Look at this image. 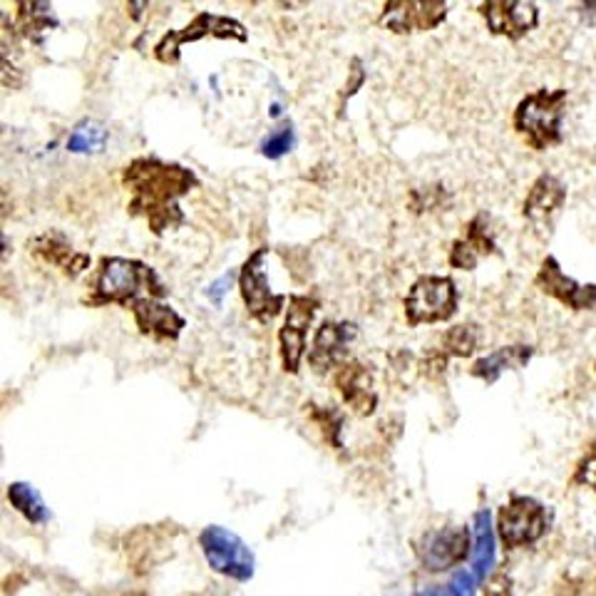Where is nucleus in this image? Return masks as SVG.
I'll return each mask as SVG.
<instances>
[{"label": "nucleus", "mask_w": 596, "mask_h": 596, "mask_svg": "<svg viewBox=\"0 0 596 596\" xmlns=\"http://www.w3.org/2000/svg\"><path fill=\"white\" fill-rule=\"evenodd\" d=\"M475 586H477V580L473 574L457 572L445 586H440L438 596H475Z\"/></svg>", "instance_id": "obj_30"}, {"label": "nucleus", "mask_w": 596, "mask_h": 596, "mask_svg": "<svg viewBox=\"0 0 596 596\" xmlns=\"http://www.w3.org/2000/svg\"><path fill=\"white\" fill-rule=\"evenodd\" d=\"M199 547L207 564L217 574L234 582H249L256 572L254 552L242 537L219 525H209L199 534Z\"/></svg>", "instance_id": "obj_6"}, {"label": "nucleus", "mask_w": 596, "mask_h": 596, "mask_svg": "<svg viewBox=\"0 0 596 596\" xmlns=\"http://www.w3.org/2000/svg\"><path fill=\"white\" fill-rule=\"evenodd\" d=\"M294 144H296L294 124L286 122L284 128H278L276 132L268 134V137L262 142V155L266 159H282V157L288 155V152L294 150Z\"/></svg>", "instance_id": "obj_26"}, {"label": "nucleus", "mask_w": 596, "mask_h": 596, "mask_svg": "<svg viewBox=\"0 0 596 596\" xmlns=\"http://www.w3.org/2000/svg\"><path fill=\"white\" fill-rule=\"evenodd\" d=\"M574 483L582 487H589L596 495V438L574 470Z\"/></svg>", "instance_id": "obj_28"}, {"label": "nucleus", "mask_w": 596, "mask_h": 596, "mask_svg": "<svg viewBox=\"0 0 596 596\" xmlns=\"http://www.w3.org/2000/svg\"><path fill=\"white\" fill-rule=\"evenodd\" d=\"M358 335V329L351 321H323L321 329L316 331L313 349L309 353L311 371L325 376V373L339 371L345 363L351 341Z\"/></svg>", "instance_id": "obj_15"}, {"label": "nucleus", "mask_w": 596, "mask_h": 596, "mask_svg": "<svg viewBox=\"0 0 596 596\" xmlns=\"http://www.w3.org/2000/svg\"><path fill=\"white\" fill-rule=\"evenodd\" d=\"M31 254L35 258H43L45 264L57 266L67 276H80L82 272H88L90 264H92V258L88 254L75 252L73 244L67 242V236L57 234V232L33 236L31 239Z\"/></svg>", "instance_id": "obj_18"}, {"label": "nucleus", "mask_w": 596, "mask_h": 596, "mask_svg": "<svg viewBox=\"0 0 596 596\" xmlns=\"http://www.w3.org/2000/svg\"><path fill=\"white\" fill-rule=\"evenodd\" d=\"M416 596H438V589H428V592H420Z\"/></svg>", "instance_id": "obj_35"}, {"label": "nucleus", "mask_w": 596, "mask_h": 596, "mask_svg": "<svg viewBox=\"0 0 596 596\" xmlns=\"http://www.w3.org/2000/svg\"><path fill=\"white\" fill-rule=\"evenodd\" d=\"M566 201V187L560 177L554 175H540L534 185L530 187L522 205V214L532 224H542V221L554 219L560 214Z\"/></svg>", "instance_id": "obj_19"}, {"label": "nucleus", "mask_w": 596, "mask_h": 596, "mask_svg": "<svg viewBox=\"0 0 596 596\" xmlns=\"http://www.w3.org/2000/svg\"><path fill=\"white\" fill-rule=\"evenodd\" d=\"M594 373H596V363H594Z\"/></svg>", "instance_id": "obj_36"}, {"label": "nucleus", "mask_w": 596, "mask_h": 596, "mask_svg": "<svg viewBox=\"0 0 596 596\" xmlns=\"http://www.w3.org/2000/svg\"><path fill=\"white\" fill-rule=\"evenodd\" d=\"M147 298H167V286L162 284L155 268L137 258L128 256H102L98 276L92 282L90 301L92 306H122V309H134V306L147 301Z\"/></svg>", "instance_id": "obj_2"}, {"label": "nucleus", "mask_w": 596, "mask_h": 596, "mask_svg": "<svg viewBox=\"0 0 596 596\" xmlns=\"http://www.w3.org/2000/svg\"><path fill=\"white\" fill-rule=\"evenodd\" d=\"M335 388H339L345 406L361 418H371L378 408V393L373 388V373L358 361H345L335 371Z\"/></svg>", "instance_id": "obj_16"}, {"label": "nucleus", "mask_w": 596, "mask_h": 596, "mask_svg": "<svg viewBox=\"0 0 596 596\" xmlns=\"http://www.w3.org/2000/svg\"><path fill=\"white\" fill-rule=\"evenodd\" d=\"M534 286L570 311H592L596 306V284H580L562 272L556 256H544L537 268Z\"/></svg>", "instance_id": "obj_13"}, {"label": "nucleus", "mask_w": 596, "mask_h": 596, "mask_svg": "<svg viewBox=\"0 0 596 596\" xmlns=\"http://www.w3.org/2000/svg\"><path fill=\"white\" fill-rule=\"evenodd\" d=\"M363 78H365L363 63H361V60H353V63H351V78H349L351 82H349V88H345V90L341 92V102H343V104L349 102V100L353 98V95L363 88Z\"/></svg>", "instance_id": "obj_32"}, {"label": "nucleus", "mask_w": 596, "mask_h": 596, "mask_svg": "<svg viewBox=\"0 0 596 596\" xmlns=\"http://www.w3.org/2000/svg\"><path fill=\"white\" fill-rule=\"evenodd\" d=\"M470 550H473V537L467 527H440L416 542L418 562L430 574L453 570L467 560Z\"/></svg>", "instance_id": "obj_10"}, {"label": "nucleus", "mask_w": 596, "mask_h": 596, "mask_svg": "<svg viewBox=\"0 0 596 596\" xmlns=\"http://www.w3.org/2000/svg\"><path fill=\"white\" fill-rule=\"evenodd\" d=\"M479 345H483V331L475 323H457L442 335V353L457 358H473Z\"/></svg>", "instance_id": "obj_24"}, {"label": "nucleus", "mask_w": 596, "mask_h": 596, "mask_svg": "<svg viewBox=\"0 0 596 596\" xmlns=\"http://www.w3.org/2000/svg\"><path fill=\"white\" fill-rule=\"evenodd\" d=\"M104 137H108V134H104L100 124L85 120L73 130L70 137H67V150H70L73 155H98V152L104 150Z\"/></svg>", "instance_id": "obj_25"}, {"label": "nucleus", "mask_w": 596, "mask_h": 596, "mask_svg": "<svg viewBox=\"0 0 596 596\" xmlns=\"http://www.w3.org/2000/svg\"><path fill=\"white\" fill-rule=\"evenodd\" d=\"M460 294L450 276H420L402 301V311L410 325H430L450 321L457 313Z\"/></svg>", "instance_id": "obj_5"}, {"label": "nucleus", "mask_w": 596, "mask_h": 596, "mask_svg": "<svg viewBox=\"0 0 596 596\" xmlns=\"http://www.w3.org/2000/svg\"><path fill=\"white\" fill-rule=\"evenodd\" d=\"M440 197H448L445 189H442V187H428V189L412 191V195H410V209L416 211V214H426L428 209H438Z\"/></svg>", "instance_id": "obj_29"}, {"label": "nucleus", "mask_w": 596, "mask_h": 596, "mask_svg": "<svg viewBox=\"0 0 596 596\" xmlns=\"http://www.w3.org/2000/svg\"><path fill=\"white\" fill-rule=\"evenodd\" d=\"M475 11L483 15L487 31L507 41H522L540 25V8L527 0H487L479 3Z\"/></svg>", "instance_id": "obj_12"}, {"label": "nucleus", "mask_w": 596, "mask_h": 596, "mask_svg": "<svg viewBox=\"0 0 596 596\" xmlns=\"http://www.w3.org/2000/svg\"><path fill=\"white\" fill-rule=\"evenodd\" d=\"M132 313L140 333L155 341H177L187 325V321L167 301H159V298H147V301L137 303Z\"/></svg>", "instance_id": "obj_17"}, {"label": "nucleus", "mask_w": 596, "mask_h": 596, "mask_svg": "<svg viewBox=\"0 0 596 596\" xmlns=\"http://www.w3.org/2000/svg\"><path fill=\"white\" fill-rule=\"evenodd\" d=\"M554 596H582V584L574 580H562V584L556 586Z\"/></svg>", "instance_id": "obj_34"}, {"label": "nucleus", "mask_w": 596, "mask_h": 596, "mask_svg": "<svg viewBox=\"0 0 596 596\" xmlns=\"http://www.w3.org/2000/svg\"><path fill=\"white\" fill-rule=\"evenodd\" d=\"M321 309V298L316 294L288 296V309L282 331H278V351L286 373H298L306 353V335L313 323V316Z\"/></svg>", "instance_id": "obj_9"}, {"label": "nucleus", "mask_w": 596, "mask_h": 596, "mask_svg": "<svg viewBox=\"0 0 596 596\" xmlns=\"http://www.w3.org/2000/svg\"><path fill=\"white\" fill-rule=\"evenodd\" d=\"M497 254V239L489 229V217L485 211H479L465 224L463 236L457 239L450 249L448 264L457 268V272H473L487 256Z\"/></svg>", "instance_id": "obj_14"}, {"label": "nucleus", "mask_w": 596, "mask_h": 596, "mask_svg": "<svg viewBox=\"0 0 596 596\" xmlns=\"http://www.w3.org/2000/svg\"><path fill=\"white\" fill-rule=\"evenodd\" d=\"M566 90H534L525 95L512 114V128L532 150L544 152L562 144Z\"/></svg>", "instance_id": "obj_3"}, {"label": "nucleus", "mask_w": 596, "mask_h": 596, "mask_svg": "<svg viewBox=\"0 0 596 596\" xmlns=\"http://www.w3.org/2000/svg\"><path fill=\"white\" fill-rule=\"evenodd\" d=\"M232 284H234V272H232V274H227V276H221L219 282H214V284H211V286L207 288L209 301H211V303H219L221 298L227 296L229 288H232Z\"/></svg>", "instance_id": "obj_33"}, {"label": "nucleus", "mask_w": 596, "mask_h": 596, "mask_svg": "<svg viewBox=\"0 0 596 596\" xmlns=\"http://www.w3.org/2000/svg\"><path fill=\"white\" fill-rule=\"evenodd\" d=\"M497 544H495V530H493V512L489 509H479L475 515V550H473V574L477 582L487 580L489 570L495 566Z\"/></svg>", "instance_id": "obj_22"}, {"label": "nucleus", "mask_w": 596, "mask_h": 596, "mask_svg": "<svg viewBox=\"0 0 596 596\" xmlns=\"http://www.w3.org/2000/svg\"><path fill=\"white\" fill-rule=\"evenodd\" d=\"M197 175L187 167L157 157H137L122 169V185L130 189V214L144 217L152 234H165L181 224L179 199L197 187Z\"/></svg>", "instance_id": "obj_1"}, {"label": "nucleus", "mask_w": 596, "mask_h": 596, "mask_svg": "<svg viewBox=\"0 0 596 596\" xmlns=\"http://www.w3.org/2000/svg\"><path fill=\"white\" fill-rule=\"evenodd\" d=\"M8 499L31 525H45L51 519V509H47L43 495L31 483H13L8 487Z\"/></svg>", "instance_id": "obj_23"}, {"label": "nucleus", "mask_w": 596, "mask_h": 596, "mask_svg": "<svg viewBox=\"0 0 596 596\" xmlns=\"http://www.w3.org/2000/svg\"><path fill=\"white\" fill-rule=\"evenodd\" d=\"M532 355H534L532 345H522V343L505 345V349L489 353L485 355V358H477L473 363V376L485 383H495L505 371L522 368V365L530 363Z\"/></svg>", "instance_id": "obj_21"}, {"label": "nucleus", "mask_w": 596, "mask_h": 596, "mask_svg": "<svg viewBox=\"0 0 596 596\" xmlns=\"http://www.w3.org/2000/svg\"><path fill=\"white\" fill-rule=\"evenodd\" d=\"M450 5L438 0H390L383 5L378 25L396 35H412L435 31L445 23Z\"/></svg>", "instance_id": "obj_11"}, {"label": "nucleus", "mask_w": 596, "mask_h": 596, "mask_svg": "<svg viewBox=\"0 0 596 596\" xmlns=\"http://www.w3.org/2000/svg\"><path fill=\"white\" fill-rule=\"evenodd\" d=\"M552 515L540 499L530 495H509L497 509V537L505 550H530L550 532Z\"/></svg>", "instance_id": "obj_4"}, {"label": "nucleus", "mask_w": 596, "mask_h": 596, "mask_svg": "<svg viewBox=\"0 0 596 596\" xmlns=\"http://www.w3.org/2000/svg\"><path fill=\"white\" fill-rule=\"evenodd\" d=\"M266 256H268L266 246L256 249V252L242 264V268H239V291H242L244 309L252 319L264 323L278 319L286 301V296H276L272 291V286H268Z\"/></svg>", "instance_id": "obj_8"}, {"label": "nucleus", "mask_w": 596, "mask_h": 596, "mask_svg": "<svg viewBox=\"0 0 596 596\" xmlns=\"http://www.w3.org/2000/svg\"><path fill=\"white\" fill-rule=\"evenodd\" d=\"M313 420L316 426L321 428L323 438L331 442L333 448H341V426H343V418L339 416V412L331 410V408H319L313 412Z\"/></svg>", "instance_id": "obj_27"}, {"label": "nucleus", "mask_w": 596, "mask_h": 596, "mask_svg": "<svg viewBox=\"0 0 596 596\" xmlns=\"http://www.w3.org/2000/svg\"><path fill=\"white\" fill-rule=\"evenodd\" d=\"M483 592L485 596H512V580L503 572L489 574V580H485Z\"/></svg>", "instance_id": "obj_31"}, {"label": "nucleus", "mask_w": 596, "mask_h": 596, "mask_svg": "<svg viewBox=\"0 0 596 596\" xmlns=\"http://www.w3.org/2000/svg\"><path fill=\"white\" fill-rule=\"evenodd\" d=\"M15 25L13 21H8V18L3 15V25L11 27L13 33L27 37V41L41 45L43 37L47 31H53V27H57V15L53 11L51 3H21L15 8Z\"/></svg>", "instance_id": "obj_20"}, {"label": "nucleus", "mask_w": 596, "mask_h": 596, "mask_svg": "<svg viewBox=\"0 0 596 596\" xmlns=\"http://www.w3.org/2000/svg\"><path fill=\"white\" fill-rule=\"evenodd\" d=\"M214 35L219 41H239L246 43L249 31L246 27L234 21V18L227 15H211V13H199L195 21H191L187 27H181V31H169L155 47V55L159 63L165 65H175L181 60V47L187 43L201 41V37Z\"/></svg>", "instance_id": "obj_7"}]
</instances>
